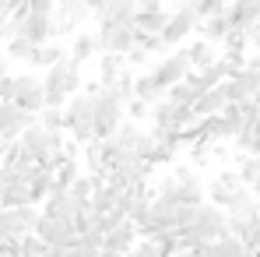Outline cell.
<instances>
[{"mask_svg":"<svg viewBox=\"0 0 260 257\" xmlns=\"http://www.w3.org/2000/svg\"><path fill=\"white\" fill-rule=\"evenodd\" d=\"M28 187H32V197H36V205H43L46 197H49V190H53V169H46V166H36V173L28 176Z\"/></svg>","mask_w":260,"mask_h":257,"instance_id":"obj_21","label":"cell"},{"mask_svg":"<svg viewBox=\"0 0 260 257\" xmlns=\"http://www.w3.org/2000/svg\"><path fill=\"white\" fill-rule=\"evenodd\" d=\"M7 60H11V56H7V53H0V78L7 74Z\"/></svg>","mask_w":260,"mask_h":257,"instance_id":"obj_42","label":"cell"},{"mask_svg":"<svg viewBox=\"0 0 260 257\" xmlns=\"http://www.w3.org/2000/svg\"><path fill=\"white\" fill-rule=\"evenodd\" d=\"M123 117H127V106L109 88H102L95 95V137H109L113 130L123 124Z\"/></svg>","mask_w":260,"mask_h":257,"instance_id":"obj_2","label":"cell"},{"mask_svg":"<svg viewBox=\"0 0 260 257\" xmlns=\"http://www.w3.org/2000/svg\"><path fill=\"white\" fill-rule=\"evenodd\" d=\"M169 18H173V11H166L162 4H155V7H137V28L141 32H166V25H169Z\"/></svg>","mask_w":260,"mask_h":257,"instance_id":"obj_12","label":"cell"},{"mask_svg":"<svg viewBox=\"0 0 260 257\" xmlns=\"http://www.w3.org/2000/svg\"><path fill=\"white\" fill-rule=\"evenodd\" d=\"M166 95H169V99H176V102H186V106H193L201 92H197V88H193L190 81H186V78H183V81H176L173 88H166Z\"/></svg>","mask_w":260,"mask_h":257,"instance_id":"obj_32","label":"cell"},{"mask_svg":"<svg viewBox=\"0 0 260 257\" xmlns=\"http://www.w3.org/2000/svg\"><path fill=\"white\" fill-rule=\"evenodd\" d=\"M67 190L78 197V205H91V194H95V180H91V173H88V176H78Z\"/></svg>","mask_w":260,"mask_h":257,"instance_id":"obj_31","label":"cell"},{"mask_svg":"<svg viewBox=\"0 0 260 257\" xmlns=\"http://www.w3.org/2000/svg\"><path fill=\"white\" fill-rule=\"evenodd\" d=\"M229 4H232V0H197V11H201V18H208V14L229 11Z\"/></svg>","mask_w":260,"mask_h":257,"instance_id":"obj_39","label":"cell"},{"mask_svg":"<svg viewBox=\"0 0 260 257\" xmlns=\"http://www.w3.org/2000/svg\"><path fill=\"white\" fill-rule=\"evenodd\" d=\"M134 81H137V78L130 74L127 67H123V71H120V78H116L113 85H106V88H109V92H113V95H116V99H120L123 106H127L130 99H134Z\"/></svg>","mask_w":260,"mask_h":257,"instance_id":"obj_29","label":"cell"},{"mask_svg":"<svg viewBox=\"0 0 260 257\" xmlns=\"http://www.w3.org/2000/svg\"><path fill=\"white\" fill-rule=\"evenodd\" d=\"M39 120V113H28V109H21L14 99H4L0 102V134L7 137V141H18L25 127H32Z\"/></svg>","mask_w":260,"mask_h":257,"instance_id":"obj_6","label":"cell"},{"mask_svg":"<svg viewBox=\"0 0 260 257\" xmlns=\"http://www.w3.org/2000/svg\"><path fill=\"white\" fill-rule=\"evenodd\" d=\"M78 176H81V169H78V159H63V162L53 169V187H71Z\"/></svg>","mask_w":260,"mask_h":257,"instance_id":"obj_28","label":"cell"},{"mask_svg":"<svg viewBox=\"0 0 260 257\" xmlns=\"http://www.w3.org/2000/svg\"><path fill=\"white\" fill-rule=\"evenodd\" d=\"M14 21H18V32L21 36H28L32 43H49L53 36H56V28H53V14H43V11H21V14H11Z\"/></svg>","mask_w":260,"mask_h":257,"instance_id":"obj_7","label":"cell"},{"mask_svg":"<svg viewBox=\"0 0 260 257\" xmlns=\"http://www.w3.org/2000/svg\"><path fill=\"white\" fill-rule=\"evenodd\" d=\"M78 208H81V205H78V197H74L67 187H53L49 197L43 201V212L46 215H56V218H74Z\"/></svg>","mask_w":260,"mask_h":257,"instance_id":"obj_11","label":"cell"},{"mask_svg":"<svg viewBox=\"0 0 260 257\" xmlns=\"http://www.w3.org/2000/svg\"><path fill=\"white\" fill-rule=\"evenodd\" d=\"M127 257H162V250H158V243H155V240H148V236H144V240H137V243L130 247Z\"/></svg>","mask_w":260,"mask_h":257,"instance_id":"obj_35","label":"cell"},{"mask_svg":"<svg viewBox=\"0 0 260 257\" xmlns=\"http://www.w3.org/2000/svg\"><path fill=\"white\" fill-rule=\"evenodd\" d=\"M225 225H229V212L211 201V205H201V208H197V218H193L190 225H183L179 236L186 240V247H197V243H204V240H218V236L225 233Z\"/></svg>","mask_w":260,"mask_h":257,"instance_id":"obj_1","label":"cell"},{"mask_svg":"<svg viewBox=\"0 0 260 257\" xmlns=\"http://www.w3.org/2000/svg\"><path fill=\"white\" fill-rule=\"evenodd\" d=\"M134 95L155 106L158 99H166V88H158V81H155V78H151V71H148V74H141V78L134 81Z\"/></svg>","mask_w":260,"mask_h":257,"instance_id":"obj_22","label":"cell"},{"mask_svg":"<svg viewBox=\"0 0 260 257\" xmlns=\"http://www.w3.org/2000/svg\"><path fill=\"white\" fill-rule=\"evenodd\" d=\"M193 117V106H186V102H176V99H158L155 106H151V127L155 130H166V134H179V127L186 124Z\"/></svg>","mask_w":260,"mask_h":257,"instance_id":"obj_3","label":"cell"},{"mask_svg":"<svg viewBox=\"0 0 260 257\" xmlns=\"http://www.w3.org/2000/svg\"><path fill=\"white\" fill-rule=\"evenodd\" d=\"M60 4H85V0H60Z\"/></svg>","mask_w":260,"mask_h":257,"instance_id":"obj_44","label":"cell"},{"mask_svg":"<svg viewBox=\"0 0 260 257\" xmlns=\"http://www.w3.org/2000/svg\"><path fill=\"white\" fill-rule=\"evenodd\" d=\"M221 43H225V49H232V53H246V49L253 46V39H250V28L232 25V28H229V36H225Z\"/></svg>","mask_w":260,"mask_h":257,"instance_id":"obj_27","label":"cell"},{"mask_svg":"<svg viewBox=\"0 0 260 257\" xmlns=\"http://www.w3.org/2000/svg\"><path fill=\"white\" fill-rule=\"evenodd\" d=\"M63 56H67V49H63V46H56L53 43V39H49V43H39L36 46V49H32V56H28V67H53V64H56V60H63Z\"/></svg>","mask_w":260,"mask_h":257,"instance_id":"obj_16","label":"cell"},{"mask_svg":"<svg viewBox=\"0 0 260 257\" xmlns=\"http://www.w3.org/2000/svg\"><path fill=\"white\" fill-rule=\"evenodd\" d=\"M123 60H127L123 53H99V81L102 85H113L120 78V71L127 67Z\"/></svg>","mask_w":260,"mask_h":257,"instance_id":"obj_17","label":"cell"},{"mask_svg":"<svg viewBox=\"0 0 260 257\" xmlns=\"http://www.w3.org/2000/svg\"><path fill=\"white\" fill-rule=\"evenodd\" d=\"M39 124L49 130H67V113H63V106H46L43 113H39Z\"/></svg>","mask_w":260,"mask_h":257,"instance_id":"obj_30","label":"cell"},{"mask_svg":"<svg viewBox=\"0 0 260 257\" xmlns=\"http://www.w3.org/2000/svg\"><path fill=\"white\" fill-rule=\"evenodd\" d=\"M173 176L179 180V183H193V180H201L197 176V166L190 162V166H173Z\"/></svg>","mask_w":260,"mask_h":257,"instance_id":"obj_40","label":"cell"},{"mask_svg":"<svg viewBox=\"0 0 260 257\" xmlns=\"http://www.w3.org/2000/svg\"><path fill=\"white\" fill-rule=\"evenodd\" d=\"M186 53H190V64H193L197 71L218 60V49H215V43H211L208 36H204V39H197V43H190V46H186Z\"/></svg>","mask_w":260,"mask_h":257,"instance_id":"obj_20","label":"cell"},{"mask_svg":"<svg viewBox=\"0 0 260 257\" xmlns=\"http://www.w3.org/2000/svg\"><path fill=\"white\" fill-rule=\"evenodd\" d=\"M229 18H232V25H239V28L257 25L260 21V0H232V4H229Z\"/></svg>","mask_w":260,"mask_h":257,"instance_id":"obj_15","label":"cell"},{"mask_svg":"<svg viewBox=\"0 0 260 257\" xmlns=\"http://www.w3.org/2000/svg\"><path fill=\"white\" fill-rule=\"evenodd\" d=\"M0 95L4 99H14L18 95V74H4L0 78Z\"/></svg>","mask_w":260,"mask_h":257,"instance_id":"obj_41","label":"cell"},{"mask_svg":"<svg viewBox=\"0 0 260 257\" xmlns=\"http://www.w3.org/2000/svg\"><path fill=\"white\" fill-rule=\"evenodd\" d=\"M88 14H91L88 4H56V11H53V28H56V36H71Z\"/></svg>","mask_w":260,"mask_h":257,"instance_id":"obj_9","label":"cell"},{"mask_svg":"<svg viewBox=\"0 0 260 257\" xmlns=\"http://www.w3.org/2000/svg\"><path fill=\"white\" fill-rule=\"evenodd\" d=\"M250 187H253V194H257V197H260V180H257V183H250Z\"/></svg>","mask_w":260,"mask_h":257,"instance_id":"obj_43","label":"cell"},{"mask_svg":"<svg viewBox=\"0 0 260 257\" xmlns=\"http://www.w3.org/2000/svg\"><path fill=\"white\" fill-rule=\"evenodd\" d=\"M236 148L239 152H260V120H246L243 130L236 134Z\"/></svg>","mask_w":260,"mask_h":257,"instance_id":"obj_23","label":"cell"},{"mask_svg":"<svg viewBox=\"0 0 260 257\" xmlns=\"http://www.w3.org/2000/svg\"><path fill=\"white\" fill-rule=\"evenodd\" d=\"M208 145H211V141H193V145H186V148H190V162H193V166H208V162H211V155H215V152H211Z\"/></svg>","mask_w":260,"mask_h":257,"instance_id":"obj_34","label":"cell"},{"mask_svg":"<svg viewBox=\"0 0 260 257\" xmlns=\"http://www.w3.org/2000/svg\"><path fill=\"white\" fill-rule=\"evenodd\" d=\"M18 205H36L28 180H18V183H4V208H18Z\"/></svg>","mask_w":260,"mask_h":257,"instance_id":"obj_19","label":"cell"},{"mask_svg":"<svg viewBox=\"0 0 260 257\" xmlns=\"http://www.w3.org/2000/svg\"><path fill=\"white\" fill-rule=\"evenodd\" d=\"M229 28H232L229 11H221V14H208V18L201 21V36H208L211 43H221V39L229 36Z\"/></svg>","mask_w":260,"mask_h":257,"instance_id":"obj_18","label":"cell"},{"mask_svg":"<svg viewBox=\"0 0 260 257\" xmlns=\"http://www.w3.org/2000/svg\"><path fill=\"white\" fill-rule=\"evenodd\" d=\"M232 194H236V190H232L229 183H221L218 176L211 180V183H208V197H211L215 205H221V208H229V201H232Z\"/></svg>","mask_w":260,"mask_h":257,"instance_id":"obj_33","label":"cell"},{"mask_svg":"<svg viewBox=\"0 0 260 257\" xmlns=\"http://www.w3.org/2000/svg\"><path fill=\"white\" fill-rule=\"evenodd\" d=\"M197 208H201V205H176V215H173L176 229H183V225H190V222L197 218Z\"/></svg>","mask_w":260,"mask_h":257,"instance_id":"obj_37","label":"cell"},{"mask_svg":"<svg viewBox=\"0 0 260 257\" xmlns=\"http://www.w3.org/2000/svg\"><path fill=\"white\" fill-rule=\"evenodd\" d=\"M32 49H36V43L28 39V36H11L7 39V46H4V53L11 56V60H21V64H28V56H32Z\"/></svg>","mask_w":260,"mask_h":257,"instance_id":"obj_26","label":"cell"},{"mask_svg":"<svg viewBox=\"0 0 260 257\" xmlns=\"http://www.w3.org/2000/svg\"><path fill=\"white\" fill-rule=\"evenodd\" d=\"M236 169H239V176H243L246 183H257L260 180V152H239Z\"/></svg>","mask_w":260,"mask_h":257,"instance_id":"obj_25","label":"cell"},{"mask_svg":"<svg viewBox=\"0 0 260 257\" xmlns=\"http://www.w3.org/2000/svg\"><path fill=\"white\" fill-rule=\"evenodd\" d=\"M67 254H71V257H99V254H102V247H95V243H88V240H78V243L67 247Z\"/></svg>","mask_w":260,"mask_h":257,"instance_id":"obj_38","label":"cell"},{"mask_svg":"<svg viewBox=\"0 0 260 257\" xmlns=\"http://www.w3.org/2000/svg\"><path fill=\"white\" fill-rule=\"evenodd\" d=\"M127 117L130 120H151V102H144V99H130L127 102Z\"/></svg>","mask_w":260,"mask_h":257,"instance_id":"obj_36","label":"cell"},{"mask_svg":"<svg viewBox=\"0 0 260 257\" xmlns=\"http://www.w3.org/2000/svg\"><path fill=\"white\" fill-rule=\"evenodd\" d=\"M190 67H193V64H190V53H186V49H173V53H166V56L151 67V78L158 81V88H173L176 81L186 78Z\"/></svg>","mask_w":260,"mask_h":257,"instance_id":"obj_5","label":"cell"},{"mask_svg":"<svg viewBox=\"0 0 260 257\" xmlns=\"http://www.w3.org/2000/svg\"><path fill=\"white\" fill-rule=\"evenodd\" d=\"M14 102H18L21 109H28V113H43L46 109L43 78H36V74H18V95H14Z\"/></svg>","mask_w":260,"mask_h":257,"instance_id":"obj_8","label":"cell"},{"mask_svg":"<svg viewBox=\"0 0 260 257\" xmlns=\"http://www.w3.org/2000/svg\"><path fill=\"white\" fill-rule=\"evenodd\" d=\"M225 106H229V95H225L221 85H215V88H204V92L197 95L193 113H197V117H211V113H221Z\"/></svg>","mask_w":260,"mask_h":257,"instance_id":"obj_13","label":"cell"},{"mask_svg":"<svg viewBox=\"0 0 260 257\" xmlns=\"http://www.w3.org/2000/svg\"><path fill=\"white\" fill-rule=\"evenodd\" d=\"M123 257H127V254H123Z\"/></svg>","mask_w":260,"mask_h":257,"instance_id":"obj_47","label":"cell"},{"mask_svg":"<svg viewBox=\"0 0 260 257\" xmlns=\"http://www.w3.org/2000/svg\"><path fill=\"white\" fill-rule=\"evenodd\" d=\"M201 11L193 7V4H179V7H173V18H169V25H166V43L176 46V43H183L186 36H193L197 28H201Z\"/></svg>","mask_w":260,"mask_h":257,"instance_id":"obj_4","label":"cell"},{"mask_svg":"<svg viewBox=\"0 0 260 257\" xmlns=\"http://www.w3.org/2000/svg\"><path fill=\"white\" fill-rule=\"evenodd\" d=\"M0 212H4V205H0Z\"/></svg>","mask_w":260,"mask_h":257,"instance_id":"obj_46","label":"cell"},{"mask_svg":"<svg viewBox=\"0 0 260 257\" xmlns=\"http://www.w3.org/2000/svg\"><path fill=\"white\" fill-rule=\"evenodd\" d=\"M257 102H260V88H257Z\"/></svg>","mask_w":260,"mask_h":257,"instance_id":"obj_45","label":"cell"},{"mask_svg":"<svg viewBox=\"0 0 260 257\" xmlns=\"http://www.w3.org/2000/svg\"><path fill=\"white\" fill-rule=\"evenodd\" d=\"M95 53H99V46H95V32H91V36H88V32H78L74 43H71V56H74L78 64H88Z\"/></svg>","mask_w":260,"mask_h":257,"instance_id":"obj_24","label":"cell"},{"mask_svg":"<svg viewBox=\"0 0 260 257\" xmlns=\"http://www.w3.org/2000/svg\"><path fill=\"white\" fill-rule=\"evenodd\" d=\"M137 236H141V229H137V222L134 218H120L109 233H106V243L102 247H113V250H120V254H130V247L137 243Z\"/></svg>","mask_w":260,"mask_h":257,"instance_id":"obj_10","label":"cell"},{"mask_svg":"<svg viewBox=\"0 0 260 257\" xmlns=\"http://www.w3.org/2000/svg\"><path fill=\"white\" fill-rule=\"evenodd\" d=\"M18 141H21V145H25V152L39 162V159L46 155V145H49V127H43V124L36 120L32 127H25V134H21Z\"/></svg>","mask_w":260,"mask_h":257,"instance_id":"obj_14","label":"cell"}]
</instances>
